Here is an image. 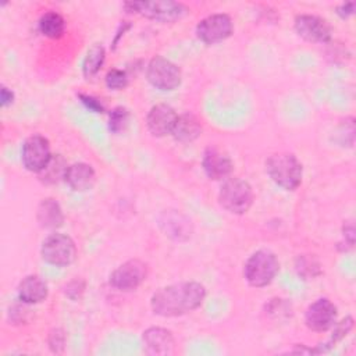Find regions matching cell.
I'll return each instance as SVG.
<instances>
[{
    "label": "cell",
    "mask_w": 356,
    "mask_h": 356,
    "mask_svg": "<svg viewBox=\"0 0 356 356\" xmlns=\"http://www.w3.org/2000/svg\"><path fill=\"white\" fill-rule=\"evenodd\" d=\"M177 120L178 114L170 104L159 103L149 110L146 117V125L153 136L161 138L172 132Z\"/></svg>",
    "instance_id": "4fadbf2b"
},
{
    "label": "cell",
    "mask_w": 356,
    "mask_h": 356,
    "mask_svg": "<svg viewBox=\"0 0 356 356\" xmlns=\"http://www.w3.org/2000/svg\"><path fill=\"white\" fill-rule=\"evenodd\" d=\"M13 102H14V92L6 86H1V92H0L1 107H7V106L13 104Z\"/></svg>",
    "instance_id": "f1b7e54d"
},
{
    "label": "cell",
    "mask_w": 356,
    "mask_h": 356,
    "mask_svg": "<svg viewBox=\"0 0 356 356\" xmlns=\"http://www.w3.org/2000/svg\"><path fill=\"white\" fill-rule=\"evenodd\" d=\"M266 171L271 181L285 191H295L302 182V163L292 153L271 154L266 160Z\"/></svg>",
    "instance_id": "7a4b0ae2"
},
{
    "label": "cell",
    "mask_w": 356,
    "mask_h": 356,
    "mask_svg": "<svg viewBox=\"0 0 356 356\" xmlns=\"http://www.w3.org/2000/svg\"><path fill=\"white\" fill-rule=\"evenodd\" d=\"M50 143L42 135H32L25 139L21 149V160L24 167L31 171L39 174L51 159Z\"/></svg>",
    "instance_id": "ba28073f"
},
{
    "label": "cell",
    "mask_w": 356,
    "mask_h": 356,
    "mask_svg": "<svg viewBox=\"0 0 356 356\" xmlns=\"http://www.w3.org/2000/svg\"><path fill=\"white\" fill-rule=\"evenodd\" d=\"M206 298V288L200 282L186 281L160 288L153 293L150 306L161 317H178L197 309Z\"/></svg>",
    "instance_id": "6da1fadb"
},
{
    "label": "cell",
    "mask_w": 356,
    "mask_h": 356,
    "mask_svg": "<svg viewBox=\"0 0 356 356\" xmlns=\"http://www.w3.org/2000/svg\"><path fill=\"white\" fill-rule=\"evenodd\" d=\"M143 348L149 355H171L174 352L175 341L171 331L161 327H150L143 335Z\"/></svg>",
    "instance_id": "9a60e30c"
},
{
    "label": "cell",
    "mask_w": 356,
    "mask_h": 356,
    "mask_svg": "<svg viewBox=\"0 0 356 356\" xmlns=\"http://www.w3.org/2000/svg\"><path fill=\"white\" fill-rule=\"evenodd\" d=\"M202 165H203L206 175L214 181L225 179L234 168V164H232V160L229 159V156L216 147L206 149V152L203 154Z\"/></svg>",
    "instance_id": "5bb4252c"
},
{
    "label": "cell",
    "mask_w": 356,
    "mask_h": 356,
    "mask_svg": "<svg viewBox=\"0 0 356 356\" xmlns=\"http://www.w3.org/2000/svg\"><path fill=\"white\" fill-rule=\"evenodd\" d=\"M146 78L156 89L171 92L181 85L182 74L175 63L165 57L156 56L147 64Z\"/></svg>",
    "instance_id": "8992f818"
},
{
    "label": "cell",
    "mask_w": 356,
    "mask_h": 356,
    "mask_svg": "<svg viewBox=\"0 0 356 356\" xmlns=\"http://www.w3.org/2000/svg\"><path fill=\"white\" fill-rule=\"evenodd\" d=\"M234 24L229 15L218 13L203 18L196 25V36L206 44H214L232 35Z\"/></svg>",
    "instance_id": "30bf717a"
},
{
    "label": "cell",
    "mask_w": 356,
    "mask_h": 356,
    "mask_svg": "<svg viewBox=\"0 0 356 356\" xmlns=\"http://www.w3.org/2000/svg\"><path fill=\"white\" fill-rule=\"evenodd\" d=\"M47 284L35 274L26 275L18 285V298L22 303L36 305L47 298Z\"/></svg>",
    "instance_id": "e0dca14e"
},
{
    "label": "cell",
    "mask_w": 356,
    "mask_h": 356,
    "mask_svg": "<svg viewBox=\"0 0 356 356\" xmlns=\"http://www.w3.org/2000/svg\"><path fill=\"white\" fill-rule=\"evenodd\" d=\"M128 13L139 14L159 22H174L185 15L186 6L178 1H128L124 3Z\"/></svg>",
    "instance_id": "5b68a950"
},
{
    "label": "cell",
    "mask_w": 356,
    "mask_h": 356,
    "mask_svg": "<svg viewBox=\"0 0 356 356\" xmlns=\"http://www.w3.org/2000/svg\"><path fill=\"white\" fill-rule=\"evenodd\" d=\"M352 328H353V318H352L350 316L345 317V318H343L342 321H339V323H335V324H334V332H332L330 341H328L327 343H324L325 346L320 348L318 352H325V350H328L334 343H337V342L341 341L343 337H346L348 332H349Z\"/></svg>",
    "instance_id": "603a6c76"
},
{
    "label": "cell",
    "mask_w": 356,
    "mask_h": 356,
    "mask_svg": "<svg viewBox=\"0 0 356 356\" xmlns=\"http://www.w3.org/2000/svg\"><path fill=\"white\" fill-rule=\"evenodd\" d=\"M104 58H106V51H104V47L102 44H92L88 51H86V56L83 58V63H82V72L86 78H92L95 76L103 63H104Z\"/></svg>",
    "instance_id": "7402d4cb"
},
{
    "label": "cell",
    "mask_w": 356,
    "mask_h": 356,
    "mask_svg": "<svg viewBox=\"0 0 356 356\" xmlns=\"http://www.w3.org/2000/svg\"><path fill=\"white\" fill-rule=\"evenodd\" d=\"M106 86L111 90H121L128 85V75L125 71L113 68L106 74Z\"/></svg>",
    "instance_id": "d4e9b609"
},
{
    "label": "cell",
    "mask_w": 356,
    "mask_h": 356,
    "mask_svg": "<svg viewBox=\"0 0 356 356\" xmlns=\"http://www.w3.org/2000/svg\"><path fill=\"white\" fill-rule=\"evenodd\" d=\"M40 253L46 263L56 267H65L75 260L76 246L71 236L56 232L43 241Z\"/></svg>",
    "instance_id": "52a82bcc"
},
{
    "label": "cell",
    "mask_w": 356,
    "mask_h": 356,
    "mask_svg": "<svg viewBox=\"0 0 356 356\" xmlns=\"http://www.w3.org/2000/svg\"><path fill=\"white\" fill-rule=\"evenodd\" d=\"M128 118H129V113L125 107L118 106L113 108V111L108 115V129L113 134H121L128 124Z\"/></svg>",
    "instance_id": "cb8c5ba5"
},
{
    "label": "cell",
    "mask_w": 356,
    "mask_h": 356,
    "mask_svg": "<svg viewBox=\"0 0 356 356\" xmlns=\"http://www.w3.org/2000/svg\"><path fill=\"white\" fill-rule=\"evenodd\" d=\"M200 134H202L200 121L193 114H189V113L178 115V120L171 132L174 139L181 143L193 142L200 136Z\"/></svg>",
    "instance_id": "d6986e66"
},
{
    "label": "cell",
    "mask_w": 356,
    "mask_h": 356,
    "mask_svg": "<svg viewBox=\"0 0 356 356\" xmlns=\"http://www.w3.org/2000/svg\"><path fill=\"white\" fill-rule=\"evenodd\" d=\"M67 168L68 165L64 157L61 154H53L47 165L39 172V179L47 185L57 184L60 179H64Z\"/></svg>",
    "instance_id": "44dd1931"
},
{
    "label": "cell",
    "mask_w": 356,
    "mask_h": 356,
    "mask_svg": "<svg viewBox=\"0 0 356 356\" xmlns=\"http://www.w3.org/2000/svg\"><path fill=\"white\" fill-rule=\"evenodd\" d=\"M147 277V266L139 259H131L110 274V284L118 291H134Z\"/></svg>",
    "instance_id": "9c48e42d"
},
{
    "label": "cell",
    "mask_w": 356,
    "mask_h": 356,
    "mask_svg": "<svg viewBox=\"0 0 356 356\" xmlns=\"http://www.w3.org/2000/svg\"><path fill=\"white\" fill-rule=\"evenodd\" d=\"M39 31L42 35L50 39H58L64 35L65 21L61 14L56 11H47L39 19Z\"/></svg>",
    "instance_id": "ffe728a7"
},
{
    "label": "cell",
    "mask_w": 356,
    "mask_h": 356,
    "mask_svg": "<svg viewBox=\"0 0 356 356\" xmlns=\"http://www.w3.org/2000/svg\"><path fill=\"white\" fill-rule=\"evenodd\" d=\"M79 99L89 110H92L95 113H103L104 111V106L102 104V102L99 99H96L93 96H89V95H82V93H79Z\"/></svg>",
    "instance_id": "4316f807"
},
{
    "label": "cell",
    "mask_w": 356,
    "mask_h": 356,
    "mask_svg": "<svg viewBox=\"0 0 356 356\" xmlns=\"http://www.w3.org/2000/svg\"><path fill=\"white\" fill-rule=\"evenodd\" d=\"M293 26L296 33L302 39L312 43H327L331 40V36H332V29L330 24L318 15H313V14L296 15Z\"/></svg>",
    "instance_id": "7c38bea8"
},
{
    "label": "cell",
    "mask_w": 356,
    "mask_h": 356,
    "mask_svg": "<svg viewBox=\"0 0 356 356\" xmlns=\"http://www.w3.org/2000/svg\"><path fill=\"white\" fill-rule=\"evenodd\" d=\"M65 342H67V337L63 328H53L49 332L47 343L53 353H63L65 349Z\"/></svg>",
    "instance_id": "484cf974"
},
{
    "label": "cell",
    "mask_w": 356,
    "mask_h": 356,
    "mask_svg": "<svg viewBox=\"0 0 356 356\" xmlns=\"http://www.w3.org/2000/svg\"><path fill=\"white\" fill-rule=\"evenodd\" d=\"M64 181L74 192H86L95 185L96 174L90 164L79 161L68 165Z\"/></svg>",
    "instance_id": "2e32d148"
},
{
    "label": "cell",
    "mask_w": 356,
    "mask_h": 356,
    "mask_svg": "<svg viewBox=\"0 0 356 356\" xmlns=\"http://www.w3.org/2000/svg\"><path fill=\"white\" fill-rule=\"evenodd\" d=\"M337 306L327 298L314 300L305 313V323L314 332H325L337 323Z\"/></svg>",
    "instance_id": "8fae6325"
},
{
    "label": "cell",
    "mask_w": 356,
    "mask_h": 356,
    "mask_svg": "<svg viewBox=\"0 0 356 356\" xmlns=\"http://www.w3.org/2000/svg\"><path fill=\"white\" fill-rule=\"evenodd\" d=\"M280 271L277 256L266 249L254 252L245 263L243 275L250 286L263 288L273 282Z\"/></svg>",
    "instance_id": "3957f363"
},
{
    "label": "cell",
    "mask_w": 356,
    "mask_h": 356,
    "mask_svg": "<svg viewBox=\"0 0 356 356\" xmlns=\"http://www.w3.org/2000/svg\"><path fill=\"white\" fill-rule=\"evenodd\" d=\"M218 202L227 211L232 214H243L253 203L252 186L242 178H228L220 189Z\"/></svg>",
    "instance_id": "277c9868"
},
{
    "label": "cell",
    "mask_w": 356,
    "mask_h": 356,
    "mask_svg": "<svg viewBox=\"0 0 356 356\" xmlns=\"http://www.w3.org/2000/svg\"><path fill=\"white\" fill-rule=\"evenodd\" d=\"M341 18H348L350 17L353 13H355V1H346V3H342L337 7V11H335Z\"/></svg>",
    "instance_id": "83f0119b"
},
{
    "label": "cell",
    "mask_w": 356,
    "mask_h": 356,
    "mask_svg": "<svg viewBox=\"0 0 356 356\" xmlns=\"http://www.w3.org/2000/svg\"><path fill=\"white\" fill-rule=\"evenodd\" d=\"M36 220L42 228L57 229L64 222V214L61 206L53 197L43 199L36 210Z\"/></svg>",
    "instance_id": "ac0fdd59"
}]
</instances>
